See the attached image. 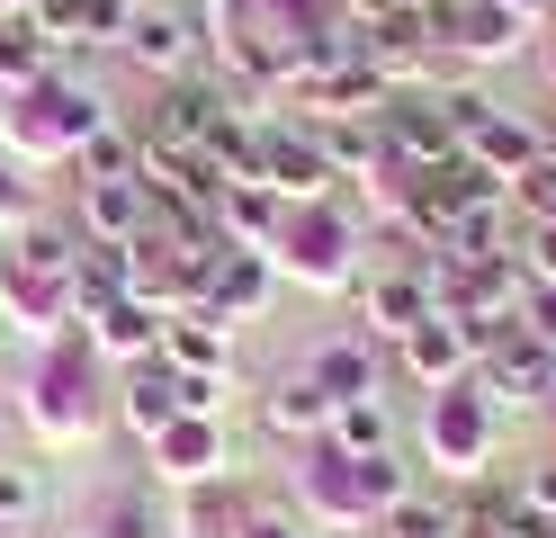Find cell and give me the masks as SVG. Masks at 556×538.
I'll use <instances>...</instances> for the list:
<instances>
[{
  "mask_svg": "<svg viewBox=\"0 0 556 538\" xmlns=\"http://www.w3.org/2000/svg\"><path fill=\"white\" fill-rule=\"evenodd\" d=\"M278 261H288L305 287H351L359 278V225L341 207H288V225H278Z\"/></svg>",
  "mask_w": 556,
  "mask_h": 538,
  "instance_id": "1",
  "label": "cell"
},
{
  "mask_svg": "<svg viewBox=\"0 0 556 538\" xmlns=\"http://www.w3.org/2000/svg\"><path fill=\"white\" fill-rule=\"evenodd\" d=\"M476 386H484V404H547L556 395V341H539L530 323H503L494 341L476 350Z\"/></svg>",
  "mask_w": 556,
  "mask_h": 538,
  "instance_id": "2",
  "label": "cell"
},
{
  "mask_svg": "<svg viewBox=\"0 0 556 538\" xmlns=\"http://www.w3.org/2000/svg\"><path fill=\"white\" fill-rule=\"evenodd\" d=\"M359 314H368V341H404L422 314H440V261L404 251V261L368 270L359 278Z\"/></svg>",
  "mask_w": 556,
  "mask_h": 538,
  "instance_id": "3",
  "label": "cell"
},
{
  "mask_svg": "<svg viewBox=\"0 0 556 538\" xmlns=\"http://www.w3.org/2000/svg\"><path fill=\"white\" fill-rule=\"evenodd\" d=\"M198 0H135V18H126V63H144V72H162V82H180V72L198 63Z\"/></svg>",
  "mask_w": 556,
  "mask_h": 538,
  "instance_id": "4",
  "label": "cell"
},
{
  "mask_svg": "<svg viewBox=\"0 0 556 538\" xmlns=\"http://www.w3.org/2000/svg\"><path fill=\"white\" fill-rule=\"evenodd\" d=\"M431 458L448 476H476L484 458H494V404H484V386H440L431 395Z\"/></svg>",
  "mask_w": 556,
  "mask_h": 538,
  "instance_id": "5",
  "label": "cell"
},
{
  "mask_svg": "<svg viewBox=\"0 0 556 538\" xmlns=\"http://www.w3.org/2000/svg\"><path fill=\"white\" fill-rule=\"evenodd\" d=\"M395 368H404L413 386H431V395H440V386L476 377V333H467L458 314H422V323L395 341Z\"/></svg>",
  "mask_w": 556,
  "mask_h": 538,
  "instance_id": "6",
  "label": "cell"
},
{
  "mask_svg": "<svg viewBox=\"0 0 556 538\" xmlns=\"http://www.w3.org/2000/svg\"><path fill=\"white\" fill-rule=\"evenodd\" d=\"M233 117V99L216 90V82H198V72H180V82H162V99H153V143H180V153H206L216 143V126Z\"/></svg>",
  "mask_w": 556,
  "mask_h": 538,
  "instance_id": "7",
  "label": "cell"
},
{
  "mask_svg": "<svg viewBox=\"0 0 556 538\" xmlns=\"http://www.w3.org/2000/svg\"><path fill=\"white\" fill-rule=\"evenodd\" d=\"M261 179L288 207H315V198H332V162H324V143H315V126H261Z\"/></svg>",
  "mask_w": 556,
  "mask_h": 538,
  "instance_id": "8",
  "label": "cell"
},
{
  "mask_svg": "<svg viewBox=\"0 0 556 538\" xmlns=\"http://www.w3.org/2000/svg\"><path fill=\"white\" fill-rule=\"evenodd\" d=\"M153 466H162L170 485H216L225 476V422L180 413L170 430H153Z\"/></svg>",
  "mask_w": 556,
  "mask_h": 538,
  "instance_id": "9",
  "label": "cell"
},
{
  "mask_svg": "<svg viewBox=\"0 0 556 538\" xmlns=\"http://www.w3.org/2000/svg\"><path fill=\"white\" fill-rule=\"evenodd\" d=\"M27 413H37L46 440H73V430L90 422V359H81V350H54V359H46V377H37V404H27Z\"/></svg>",
  "mask_w": 556,
  "mask_h": 538,
  "instance_id": "10",
  "label": "cell"
},
{
  "mask_svg": "<svg viewBox=\"0 0 556 538\" xmlns=\"http://www.w3.org/2000/svg\"><path fill=\"white\" fill-rule=\"evenodd\" d=\"M117 413H126V430L135 440H153V430H170L180 422V368L153 350V359H135L126 368V386H117Z\"/></svg>",
  "mask_w": 556,
  "mask_h": 538,
  "instance_id": "11",
  "label": "cell"
},
{
  "mask_svg": "<svg viewBox=\"0 0 556 538\" xmlns=\"http://www.w3.org/2000/svg\"><path fill=\"white\" fill-rule=\"evenodd\" d=\"M144 225H153L144 179H81V234L90 242H135Z\"/></svg>",
  "mask_w": 556,
  "mask_h": 538,
  "instance_id": "12",
  "label": "cell"
},
{
  "mask_svg": "<svg viewBox=\"0 0 556 538\" xmlns=\"http://www.w3.org/2000/svg\"><path fill=\"white\" fill-rule=\"evenodd\" d=\"M305 377H315L332 404H351V395H387V368H377V341L368 333H341V341H324L315 359H305Z\"/></svg>",
  "mask_w": 556,
  "mask_h": 538,
  "instance_id": "13",
  "label": "cell"
},
{
  "mask_svg": "<svg viewBox=\"0 0 556 538\" xmlns=\"http://www.w3.org/2000/svg\"><path fill=\"white\" fill-rule=\"evenodd\" d=\"M198 305L225 314V323H233V314H261V305H269V251H233V242H225L216 270H206V297H198Z\"/></svg>",
  "mask_w": 556,
  "mask_h": 538,
  "instance_id": "14",
  "label": "cell"
},
{
  "mask_svg": "<svg viewBox=\"0 0 556 538\" xmlns=\"http://www.w3.org/2000/svg\"><path fill=\"white\" fill-rule=\"evenodd\" d=\"M117 297H135V251L126 242H81V261H73V323H90Z\"/></svg>",
  "mask_w": 556,
  "mask_h": 538,
  "instance_id": "15",
  "label": "cell"
},
{
  "mask_svg": "<svg viewBox=\"0 0 556 538\" xmlns=\"http://www.w3.org/2000/svg\"><path fill=\"white\" fill-rule=\"evenodd\" d=\"M162 359H170V368H206V377H225V368H233L225 314H206V305H189V314H162Z\"/></svg>",
  "mask_w": 556,
  "mask_h": 538,
  "instance_id": "16",
  "label": "cell"
},
{
  "mask_svg": "<svg viewBox=\"0 0 556 538\" xmlns=\"http://www.w3.org/2000/svg\"><path fill=\"white\" fill-rule=\"evenodd\" d=\"M261 422L278 430V440H324V422H332V395L305 377V368H288L269 395H261Z\"/></svg>",
  "mask_w": 556,
  "mask_h": 538,
  "instance_id": "17",
  "label": "cell"
},
{
  "mask_svg": "<svg viewBox=\"0 0 556 538\" xmlns=\"http://www.w3.org/2000/svg\"><path fill=\"white\" fill-rule=\"evenodd\" d=\"M324 449H341V458H387V449H395V404H387V395H351V404H332Z\"/></svg>",
  "mask_w": 556,
  "mask_h": 538,
  "instance_id": "18",
  "label": "cell"
},
{
  "mask_svg": "<svg viewBox=\"0 0 556 538\" xmlns=\"http://www.w3.org/2000/svg\"><path fill=\"white\" fill-rule=\"evenodd\" d=\"M90 350H117V359H153L162 350V305H144V297H117V305H99L90 314V333H81Z\"/></svg>",
  "mask_w": 556,
  "mask_h": 538,
  "instance_id": "19",
  "label": "cell"
},
{
  "mask_svg": "<svg viewBox=\"0 0 556 538\" xmlns=\"http://www.w3.org/2000/svg\"><path fill=\"white\" fill-rule=\"evenodd\" d=\"M467 153H476L484 171H503V179H520V171H530V162L547 153V143H539V126H530V117H511V108H494V117H484V126L467 135Z\"/></svg>",
  "mask_w": 556,
  "mask_h": 538,
  "instance_id": "20",
  "label": "cell"
},
{
  "mask_svg": "<svg viewBox=\"0 0 556 538\" xmlns=\"http://www.w3.org/2000/svg\"><path fill=\"white\" fill-rule=\"evenodd\" d=\"M37 82H54V46L27 18H0V90H37Z\"/></svg>",
  "mask_w": 556,
  "mask_h": 538,
  "instance_id": "21",
  "label": "cell"
},
{
  "mask_svg": "<svg viewBox=\"0 0 556 538\" xmlns=\"http://www.w3.org/2000/svg\"><path fill=\"white\" fill-rule=\"evenodd\" d=\"M37 512H46V476H37V458L0 449V529H27Z\"/></svg>",
  "mask_w": 556,
  "mask_h": 538,
  "instance_id": "22",
  "label": "cell"
},
{
  "mask_svg": "<svg viewBox=\"0 0 556 538\" xmlns=\"http://www.w3.org/2000/svg\"><path fill=\"white\" fill-rule=\"evenodd\" d=\"M135 153H144V143L126 126H90L81 135V179H135Z\"/></svg>",
  "mask_w": 556,
  "mask_h": 538,
  "instance_id": "23",
  "label": "cell"
},
{
  "mask_svg": "<svg viewBox=\"0 0 556 538\" xmlns=\"http://www.w3.org/2000/svg\"><path fill=\"white\" fill-rule=\"evenodd\" d=\"M511 207H520V215H539V225H556V143L511 179Z\"/></svg>",
  "mask_w": 556,
  "mask_h": 538,
  "instance_id": "24",
  "label": "cell"
},
{
  "mask_svg": "<svg viewBox=\"0 0 556 538\" xmlns=\"http://www.w3.org/2000/svg\"><path fill=\"white\" fill-rule=\"evenodd\" d=\"M511 261L530 270V287H556V225H539V215H520V242H511Z\"/></svg>",
  "mask_w": 556,
  "mask_h": 538,
  "instance_id": "25",
  "label": "cell"
},
{
  "mask_svg": "<svg viewBox=\"0 0 556 538\" xmlns=\"http://www.w3.org/2000/svg\"><path fill=\"white\" fill-rule=\"evenodd\" d=\"M387 538H458V521H448L440 502H422V493H404L395 512H387Z\"/></svg>",
  "mask_w": 556,
  "mask_h": 538,
  "instance_id": "26",
  "label": "cell"
},
{
  "mask_svg": "<svg viewBox=\"0 0 556 538\" xmlns=\"http://www.w3.org/2000/svg\"><path fill=\"white\" fill-rule=\"evenodd\" d=\"M99 538H162L153 493H117V502H109V521H99Z\"/></svg>",
  "mask_w": 556,
  "mask_h": 538,
  "instance_id": "27",
  "label": "cell"
},
{
  "mask_svg": "<svg viewBox=\"0 0 556 538\" xmlns=\"http://www.w3.org/2000/svg\"><path fill=\"white\" fill-rule=\"evenodd\" d=\"M27 27H37L54 54H63V46H81V0H27Z\"/></svg>",
  "mask_w": 556,
  "mask_h": 538,
  "instance_id": "28",
  "label": "cell"
},
{
  "mask_svg": "<svg viewBox=\"0 0 556 538\" xmlns=\"http://www.w3.org/2000/svg\"><path fill=\"white\" fill-rule=\"evenodd\" d=\"M242 521H252V512H233L225 493H206V485H198V502H189V521H180V529H189V538H233Z\"/></svg>",
  "mask_w": 556,
  "mask_h": 538,
  "instance_id": "29",
  "label": "cell"
},
{
  "mask_svg": "<svg viewBox=\"0 0 556 538\" xmlns=\"http://www.w3.org/2000/svg\"><path fill=\"white\" fill-rule=\"evenodd\" d=\"M135 0H81V46H126Z\"/></svg>",
  "mask_w": 556,
  "mask_h": 538,
  "instance_id": "30",
  "label": "cell"
},
{
  "mask_svg": "<svg viewBox=\"0 0 556 538\" xmlns=\"http://www.w3.org/2000/svg\"><path fill=\"white\" fill-rule=\"evenodd\" d=\"M180 413H206V422H216V413H225V377L180 368Z\"/></svg>",
  "mask_w": 556,
  "mask_h": 538,
  "instance_id": "31",
  "label": "cell"
},
{
  "mask_svg": "<svg viewBox=\"0 0 556 538\" xmlns=\"http://www.w3.org/2000/svg\"><path fill=\"white\" fill-rule=\"evenodd\" d=\"M520 502H530L539 521H556V458H530V476H520Z\"/></svg>",
  "mask_w": 556,
  "mask_h": 538,
  "instance_id": "32",
  "label": "cell"
},
{
  "mask_svg": "<svg viewBox=\"0 0 556 538\" xmlns=\"http://www.w3.org/2000/svg\"><path fill=\"white\" fill-rule=\"evenodd\" d=\"M0 225H27V198H18V179H10V162H0Z\"/></svg>",
  "mask_w": 556,
  "mask_h": 538,
  "instance_id": "33",
  "label": "cell"
},
{
  "mask_svg": "<svg viewBox=\"0 0 556 538\" xmlns=\"http://www.w3.org/2000/svg\"><path fill=\"white\" fill-rule=\"evenodd\" d=\"M233 538H296V521H278V512H252V521H242Z\"/></svg>",
  "mask_w": 556,
  "mask_h": 538,
  "instance_id": "34",
  "label": "cell"
},
{
  "mask_svg": "<svg viewBox=\"0 0 556 538\" xmlns=\"http://www.w3.org/2000/svg\"><path fill=\"white\" fill-rule=\"evenodd\" d=\"M539 72H547V90H556V27L539 36Z\"/></svg>",
  "mask_w": 556,
  "mask_h": 538,
  "instance_id": "35",
  "label": "cell"
},
{
  "mask_svg": "<svg viewBox=\"0 0 556 538\" xmlns=\"http://www.w3.org/2000/svg\"><path fill=\"white\" fill-rule=\"evenodd\" d=\"M503 10H520V18H547V10H556V0H503Z\"/></svg>",
  "mask_w": 556,
  "mask_h": 538,
  "instance_id": "36",
  "label": "cell"
},
{
  "mask_svg": "<svg viewBox=\"0 0 556 538\" xmlns=\"http://www.w3.org/2000/svg\"><path fill=\"white\" fill-rule=\"evenodd\" d=\"M46 538H99V529H81V521H73V529H46Z\"/></svg>",
  "mask_w": 556,
  "mask_h": 538,
  "instance_id": "37",
  "label": "cell"
},
{
  "mask_svg": "<svg viewBox=\"0 0 556 538\" xmlns=\"http://www.w3.org/2000/svg\"><path fill=\"white\" fill-rule=\"evenodd\" d=\"M0 18H27V0H0Z\"/></svg>",
  "mask_w": 556,
  "mask_h": 538,
  "instance_id": "38",
  "label": "cell"
},
{
  "mask_svg": "<svg viewBox=\"0 0 556 538\" xmlns=\"http://www.w3.org/2000/svg\"><path fill=\"white\" fill-rule=\"evenodd\" d=\"M162 538H189V529H180V521H162Z\"/></svg>",
  "mask_w": 556,
  "mask_h": 538,
  "instance_id": "39",
  "label": "cell"
},
{
  "mask_svg": "<svg viewBox=\"0 0 556 538\" xmlns=\"http://www.w3.org/2000/svg\"><path fill=\"white\" fill-rule=\"evenodd\" d=\"M296 538H341V529H296Z\"/></svg>",
  "mask_w": 556,
  "mask_h": 538,
  "instance_id": "40",
  "label": "cell"
},
{
  "mask_svg": "<svg viewBox=\"0 0 556 538\" xmlns=\"http://www.w3.org/2000/svg\"><path fill=\"white\" fill-rule=\"evenodd\" d=\"M547 143H556V117H547Z\"/></svg>",
  "mask_w": 556,
  "mask_h": 538,
  "instance_id": "41",
  "label": "cell"
},
{
  "mask_svg": "<svg viewBox=\"0 0 556 538\" xmlns=\"http://www.w3.org/2000/svg\"><path fill=\"white\" fill-rule=\"evenodd\" d=\"M422 10H431V0H422Z\"/></svg>",
  "mask_w": 556,
  "mask_h": 538,
  "instance_id": "42",
  "label": "cell"
}]
</instances>
